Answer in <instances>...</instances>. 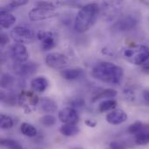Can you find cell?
<instances>
[{
  "label": "cell",
  "mask_w": 149,
  "mask_h": 149,
  "mask_svg": "<svg viewBox=\"0 0 149 149\" xmlns=\"http://www.w3.org/2000/svg\"><path fill=\"white\" fill-rule=\"evenodd\" d=\"M92 75L94 79L104 83L111 85H119L121 83L124 76L123 68L113 63L103 61L98 63L92 70Z\"/></svg>",
  "instance_id": "6da1fadb"
},
{
  "label": "cell",
  "mask_w": 149,
  "mask_h": 149,
  "mask_svg": "<svg viewBox=\"0 0 149 149\" xmlns=\"http://www.w3.org/2000/svg\"><path fill=\"white\" fill-rule=\"evenodd\" d=\"M100 12L98 3H91L84 5L78 12L74 20V28L79 32H86L97 21Z\"/></svg>",
  "instance_id": "7a4b0ae2"
},
{
  "label": "cell",
  "mask_w": 149,
  "mask_h": 149,
  "mask_svg": "<svg viewBox=\"0 0 149 149\" xmlns=\"http://www.w3.org/2000/svg\"><path fill=\"white\" fill-rule=\"evenodd\" d=\"M123 56L131 64L142 65L149 59V47L145 45H135L123 50Z\"/></svg>",
  "instance_id": "3957f363"
},
{
  "label": "cell",
  "mask_w": 149,
  "mask_h": 149,
  "mask_svg": "<svg viewBox=\"0 0 149 149\" xmlns=\"http://www.w3.org/2000/svg\"><path fill=\"white\" fill-rule=\"evenodd\" d=\"M11 38L18 44H31L37 38L35 31L26 26H16L10 31Z\"/></svg>",
  "instance_id": "277c9868"
},
{
  "label": "cell",
  "mask_w": 149,
  "mask_h": 149,
  "mask_svg": "<svg viewBox=\"0 0 149 149\" xmlns=\"http://www.w3.org/2000/svg\"><path fill=\"white\" fill-rule=\"evenodd\" d=\"M17 102L24 108L26 113H30L39 103V98L35 92L22 91L17 98Z\"/></svg>",
  "instance_id": "5b68a950"
},
{
  "label": "cell",
  "mask_w": 149,
  "mask_h": 149,
  "mask_svg": "<svg viewBox=\"0 0 149 149\" xmlns=\"http://www.w3.org/2000/svg\"><path fill=\"white\" fill-rule=\"evenodd\" d=\"M138 24V19L135 16L128 14L120 18L113 24L112 29L116 31H127L134 29Z\"/></svg>",
  "instance_id": "8992f818"
},
{
  "label": "cell",
  "mask_w": 149,
  "mask_h": 149,
  "mask_svg": "<svg viewBox=\"0 0 149 149\" xmlns=\"http://www.w3.org/2000/svg\"><path fill=\"white\" fill-rule=\"evenodd\" d=\"M45 64L52 69L64 70V68L68 65V59L62 53L52 52L46 56Z\"/></svg>",
  "instance_id": "52a82bcc"
},
{
  "label": "cell",
  "mask_w": 149,
  "mask_h": 149,
  "mask_svg": "<svg viewBox=\"0 0 149 149\" xmlns=\"http://www.w3.org/2000/svg\"><path fill=\"white\" fill-rule=\"evenodd\" d=\"M29 18L31 21H40L52 18L58 16V12L53 9H47L43 7H35L29 12Z\"/></svg>",
  "instance_id": "ba28073f"
},
{
  "label": "cell",
  "mask_w": 149,
  "mask_h": 149,
  "mask_svg": "<svg viewBox=\"0 0 149 149\" xmlns=\"http://www.w3.org/2000/svg\"><path fill=\"white\" fill-rule=\"evenodd\" d=\"M58 120L67 125H76L79 122V114L76 109L68 107L61 109L58 112Z\"/></svg>",
  "instance_id": "9c48e42d"
},
{
  "label": "cell",
  "mask_w": 149,
  "mask_h": 149,
  "mask_svg": "<svg viewBox=\"0 0 149 149\" xmlns=\"http://www.w3.org/2000/svg\"><path fill=\"white\" fill-rule=\"evenodd\" d=\"M122 3L120 2H106L103 3L102 14L107 20H112L120 12Z\"/></svg>",
  "instance_id": "30bf717a"
},
{
  "label": "cell",
  "mask_w": 149,
  "mask_h": 149,
  "mask_svg": "<svg viewBox=\"0 0 149 149\" xmlns=\"http://www.w3.org/2000/svg\"><path fill=\"white\" fill-rule=\"evenodd\" d=\"M10 55L16 63H24L29 58V53L24 46L22 44H15L10 48Z\"/></svg>",
  "instance_id": "8fae6325"
},
{
  "label": "cell",
  "mask_w": 149,
  "mask_h": 149,
  "mask_svg": "<svg viewBox=\"0 0 149 149\" xmlns=\"http://www.w3.org/2000/svg\"><path fill=\"white\" fill-rule=\"evenodd\" d=\"M37 38L42 42V49L44 51L52 50L57 45L55 40V35L52 31H39L37 33Z\"/></svg>",
  "instance_id": "7c38bea8"
},
{
  "label": "cell",
  "mask_w": 149,
  "mask_h": 149,
  "mask_svg": "<svg viewBox=\"0 0 149 149\" xmlns=\"http://www.w3.org/2000/svg\"><path fill=\"white\" fill-rule=\"evenodd\" d=\"M38 65L33 62H24V63H16L14 67L17 74L19 76H30L37 72Z\"/></svg>",
  "instance_id": "4fadbf2b"
},
{
  "label": "cell",
  "mask_w": 149,
  "mask_h": 149,
  "mask_svg": "<svg viewBox=\"0 0 149 149\" xmlns=\"http://www.w3.org/2000/svg\"><path fill=\"white\" fill-rule=\"evenodd\" d=\"M106 120L111 125H120L127 121V114L121 109H114L107 115Z\"/></svg>",
  "instance_id": "5bb4252c"
},
{
  "label": "cell",
  "mask_w": 149,
  "mask_h": 149,
  "mask_svg": "<svg viewBox=\"0 0 149 149\" xmlns=\"http://www.w3.org/2000/svg\"><path fill=\"white\" fill-rule=\"evenodd\" d=\"M85 74V71L82 68H68L61 71L60 75L66 80H75L80 79Z\"/></svg>",
  "instance_id": "9a60e30c"
},
{
  "label": "cell",
  "mask_w": 149,
  "mask_h": 149,
  "mask_svg": "<svg viewBox=\"0 0 149 149\" xmlns=\"http://www.w3.org/2000/svg\"><path fill=\"white\" fill-rule=\"evenodd\" d=\"M48 80L45 77H37L31 82V87L35 93H43L48 87Z\"/></svg>",
  "instance_id": "2e32d148"
},
{
  "label": "cell",
  "mask_w": 149,
  "mask_h": 149,
  "mask_svg": "<svg viewBox=\"0 0 149 149\" xmlns=\"http://www.w3.org/2000/svg\"><path fill=\"white\" fill-rule=\"evenodd\" d=\"M40 107L45 113H55L58 110V104L50 98H43L40 100Z\"/></svg>",
  "instance_id": "e0dca14e"
},
{
  "label": "cell",
  "mask_w": 149,
  "mask_h": 149,
  "mask_svg": "<svg viewBox=\"0 0 149 149\" xmlns=\"http://www.w3.org/2000/svg\"><path fill=\"white\" fill-rule=\"evenodd\" d=\"M16 21V17L10 13H2L0 16V25L3 29H8L11 27Z\"/></svg>",
  "instance_id": "ac0fdd59"
},
{
  "label": "cell",
  "mask_w": 149,
  "mask_h": 149,
  "mask_svg": "<svg viewBox=\"0 0 149 149\" xmlns=\"http://www.w3.org/2000/svg\"><path fill=\"white\" fill-rule=\"evenodd\" d=\"M59 132L62 135L66 137H72L79 133V128L76 125H67L64 124L60 127Z\"/></svg>",
  "instance_id": "d6986e66"
},
{
  "label": "cell",
  "mask_w": 149,
  "mask_h": 149,
  "mask_svg": "<svg viewBox=\"0 0 149 149\" xmlns=\"http://www.w3.org/2000/svg\"><path fill=\"white\" fill-rule=\"evenodd\" d=\"M135 136V143L139 146H145L149 144V127L145 128Z\"/></svg>",
  "instance_id": "ffe728a7"
},
{
  "label": "cell",
  "mask_w": 149,
  "mask_h": 149,
  "mask_svg": "<svg viewBox=\"0 0 149 149\" xmlns=\"http://www.w3.org/2000/svg\"><path fill=\"white\" fill-rule=\"evenodd\" d=\"M28 3V1L26 0H24V1H20V0H17V1H11L9 3L3 5L1 7V10H0V12L1 14L2 13H10V11H12L13 10L17 9V7L19 6H22V5H24Z\"/></svg>",
  "instance_id": "44dd1931"
},
{
  "label": "cell",
  "mask_w": 149,
  "mask_h": 149,
  "mask_svg": "<svg viewBox=\"0 0 149 149\" xmlns=\"http://www.w3.org/2000/svg\"><path fill=\"white\" fill-rule=\"evenodd\" d=\"M117 107V101L115 100H106L100 103L99 105V107H98V110L100 113H105V112H107V111H110V110H114L115 107Z\"/></svg>",
  "instance_id": "7402d4cb"
},
{
  "label": "cell",
  "mask_w": 149,
  "mask_h": 149,
  "mask_svg": "<svg viewBox=\"0 0 149 149\" xmlns=\"http://www.w3.org/2000/svg\"><path fill=\"white\" fill-rule=\"evenodd\" d=\"M20 130L21 133L27 137H35L38 134V130L36 129V127L33 125L27 122L22 123L20 127Z\"/></svg>",
  "instance_id": "603a6c76"
},
{
  "label": "cell",
  "mask_w": 149,
  "mask_h": 149,
  "mask_svg": "<svg viewBox=\"0 0 149 149\" xmlns=\"http://www.w3.org/2000/svg\"><path fill=\"white\" fill-rule=\"evenodd\" d=\"M117 95V92L113 89H105L102 90L100 92H99V93H97L92 100L93 102H95L101 99H111V98H114Z\"/></svg>",
  "instance_id": "cb8c5ba5"
},
{
  "label": "cell",
  "mask_w": 149,
  "mask_h": 149,
  "mask_svg": "<svg viewBox=\"0 0 149 149\" xmlns=\"http://www.w3.org/2000/svg\"><path fill=\"white\" fill-rule=\"evenodd\" d=\"M15 79L13 76L8 73H4L1 77V86L3 89H10L14 86Z\"/></svg>",
  "instance_id": "d4e9b609"
},
{
  "label": "cell",
  "mask_w": 149,
  "mask_h": 149,
  "mask_svg": "<svg viewBox=\"0 0 149 149\" xmlns=\"http://www.w3.org/2000/svg\"><path fill=\"white\" fill-rule=\"evenodd\" d=\"M0 144L2 147L8 149H24L18 142L12 139H2Z\"/></svg>",
  "instance_id": "484cf974"
},
{
  "label": "cell",
  "mask_w": 149,
  "mask_h": 149,
  "mask_svg": "<svg viewBox=\"0 0 149 149\" xmlns=\"http://www.w3.org/2000/svg\"><path fill=\"white\" fill-rule=\"evenodd\" d=\"M13 127L12 119L5 114H2L0 116V127L2 129H10Z\"/></svg>",
  "instance_id": "4316f807"
},
{
  "label": "cell",
  "mask_w": 149,
  "mask_h": 149,
  "mask_svg": "<svg viewBox=\"0 0 149 149\" xmlns=\"http://www.w3.org/2000/svg\"><path fill=\"white\" fill-rule=\"evenodd\" d=\"M145 127L146 126H144V124L141 123V121H136V122H134V123H133V124H131L129 126L127 131H128L129 134L136 135L139 133H141L145 128Z\"/></svg>",
  "instance_id": "83f0119b"
},
{
  "label": "cell",
  "mask_w": 149,
  "mask_h": 149,
  "mask_svg": "<svg viewBox=\"0 0 149 149\" xmlns=\"http://www.w3.org/2000/svg\"><path fill=\"white\" fill-rule=\"evenodd\" d=\"M40 122L42 125H44L46 127H51L52 126H54L56 124V118L53 115L51 114H46L44 115L41 119H40Z\"/></svg>",
  "instance_id": "f1b7e54d"
},
{
  "label": "cell",
  "mask_w": 149,
  "mask_h": 149,
  "mask_svg": "<svg viewBox=\"0 0 149 149\" xmlns=\"http://www.w3.org/2000/svg\"><path fill=\"white\" fill-rule=\"evenodd\" d=\"M1 100L9 106H14L16 104V98L11 93H5L4 92H1Z\"/></svg>",
  "instance_id": "f546056e"
},
{
  "label": "cell",
  "mask_w": 149,
  "mask_h": 149,
  "mask_svg": "<svg viewBox=\"0 0 149 149\" xmlns=\"http://www.w3.org/2000/svg\"><path fill=\"white\" fill-rule=\"evenodd\" d=\"M108 149H127V146L120 141H112L109 144Z\"/></svg>",
  "instance_id": "4dcf8cb0"
},
{
  "label": "cell",
  "mask_w": 149,
  "mask_h": 149,
  "mask_svg": "<svg viewBox=\"0 0 149 149\" xmlns=\"http://www.w3.org/2000/svg\"><path fill=\"white\" fill-rule=\"evenodd\" d=\"M36 7H43V8H47V9H53L56 10V6L53 3L51 2H38L36 3Z\"/></svg>",
  "instance_id": "1f68e13d"
},
{
  "label": "cell",
  "mask_w": 149,
  "mask_h": 149,
  "mask_svg": "<svg viewBox=\"0 0 149 149\" xmlns=\"http://www.w3.org/2000/svg\"><path fill=\"white\" fill-rule=\"evenodd\" d=\"M71 105H72L71 107H72V108L75 109L76 107H83L85 105V102L82 100H73V101L71 102Z\"/></svg>",
  "instance_id": "d6a6232c"
},
{
  "label": "cell",
  "mask_w": 149,
  "mask_h": 149,
  "mask_svg": "<svg viewBox=\"0 0 149 149\" xmlns=\"http://www.w3.org/2000/svg\"><path fill=\"white\" fill-rule=\"evenodd\" d=\"M9 40H10V38H9V37H8L7 34L1 33V36H0V44H1L2 46L5 45L7 43H9Z\"/></svg>",
  "instance_id": "836d02e7"
},
{
  "label": "cell",
  "mask_w": 149,
  "mask_h": 149,
  "mask_svg": "<svg viewBox=\"0 0 149 149\" xmlns=\"http://www.w3.org/2000/svg\"><path fill=\"white\" fill-rule=\"evenodd\" d=\"M86 125L89 127H95L97 126V121L94 120H91V119H87L86 121H85Z\"/></svg>",
  "instance_id": "e575fe53"
},
{
  "label": "cell",
  "mask_w": 149,
  "mask_h": 149,
  "mask_svg": "<svg viewBox=\"0 0 149 149\" xmlns=\"http://www.w3.org/2000/svg\"><path fill=\"white\" fill-rule=\"evenodd\" d=\"M141 68H142V71L146 73H148L149 74V61L146 62L145 64H143L141 65Z\"/></svg>",
  "instance_id": "d590c367"
},
{
  "label": "cell",
  "mask_w": 149,
  "mask_h": 149,
  "mask_svg": "<svg viewBox=\"0 0 149 149\" xmlns=\"http://www.w3.org/2000/svg\"><path fill=\"white\" fill-rule=\"evenodd\" d=\"M143 99L145 100V102L149 105V91H145L143 93Z\"/></svg>",
  "instance_id": "8d00e7d4"
}]
</instances>
